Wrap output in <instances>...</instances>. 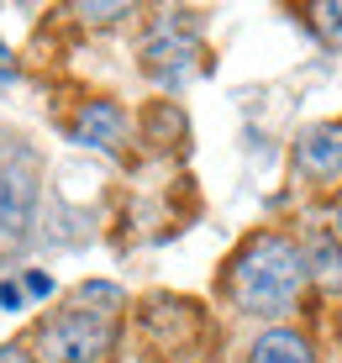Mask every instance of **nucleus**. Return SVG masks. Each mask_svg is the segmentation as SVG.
<instances>
[{
  "label": "nucleus",
  "mask_w": 342,
  "mask_h": 363,
  "mask_svg": "<svg viewBox=\"0 0 342 363\" xmlns=\"http://www.w3.org/2000/svg\"><path fill=\"white\" fill-rule=\"evenodd\" d=\"M0 363H32L27 347H0Z\"/></svg>",
  "instance_id": "obj_13"
},
{
  "label": "nucleus",
  "mask_w": 342,
  "mask_h": 363,
  "mask_svg": "<svg viewBox=\"0 0 342 363\" xmlns=\"http://www.w3.org/2000/svg\"><path fill=\"white\" fill-rule=\"evenodd\" d=\"M111 284H84L79 306L58 311L43 327V353L48 363H100L116 337V311H95V300H111Z\"/></svg>",
  "instance_id": "obj_2"
},
{
  "label": "nucleus",
  "mask_w": 342,
  "mask_h": 363,
  "mask_svg": "<svg viewBox=\"0 0 342 363\" xmlns=\"http://www.w3.org/2000/svg\"><path fill=\"white\" fill-rule=\"evenodd\" d=\"M0 306H6V311H16V306H21V284H11V279L0 284Z\"/></svg>",
  "instance_id": "obj_11"
},
{
  "label": "nucleus",
  "mask_w": 342,
  "mask_h": 363,
  "mask_svg": "<svg viewBox=\"0 0 342 363\" xmlns=\"http://www.w3.org/2000/svg\"><path fill=\"white\" fill-rule=\"evenodd\" d=\"M300 258H306V274L321 290H342V237L337 232H311Z\"/></svg>",
  "instance_id": "obj_7"
},
{
  "label": "nucleus",
  "mask_w": 342,
  "mask_h": 363,
  "mask_svg": "<svg viewBox=\"0 0 342 363\" xmlns=\"http://www.w3.org/2000/svg\"><path fill=\"white\" fill-rule=\"evenodd\" d=\"M32 211H37V174L32 158L16 153L0 164V242H21L32 227Z\"/></svg>",
  "instance_id": "obj_4"
},
{
  "label": "nucleus",
  "mask_w": 342,
  "mask_h": 363,
  "mask_svg": "<svg viewBox=\"0 0 342 363\" xmlns=\"http://www.w3.org/2000/svg\"><path fill=\"white\" fill-rule=\"evenodd\" d=\"M337 237H342V200H337Z\"/></svg>",
  "instance_id": "obj_15"
},
{
  "label": "nucleus",
  "mask_w": 342,
  "mask_h": 363,
  "mask_svg": "<svg viewBox=\"0 0 342 363\" xmlns=\"http://www.w3.org/2000/svg\"><path fill=\"white\" fill-rule=\"evenodd\" d=\"M316 27L332 32V37H342V6H321V11H316Z\"/></svg>",
  "instance_id": "obj_10"
},
{
  "label": "nucleus",
  "mask_w": 342,
  "mask_h": 363,
  "mask_svg": "<svg viewBox=\"0 0 342 363\" xmlns=\"http://www.w3.org/2000/svg\"><path fill=\"white\" fill-rule=\"evenodd\" d=\"M300 284H306V258L289 237L263 232L232 258V300L248 316H285Z\"/></svg>",
  "instance_id": "obj_1"
},
{
  "label": "nucleus",
  "mask_w": 342,
  "mask_h": 363,
  "mask_svg": "<svg viewBox=\"0 0 342 363\" xmlns=\"http://www.w3.org/2000/svg\"><path fill=\"white\" fill-rule=\"evenodd\" d=\"M248 363H316V358H311V342H306L300 332L274 327V332H263L258 342H253Z\"/></svg>",
  "instance_id": "obj_8"
},
{
  "label": "nucleus",
  "mask_w": 342,
  "mask_h": 363,
  "mask_svg": "<svg viewBox=\"0 0 342 363\" xmlns=\"http://www.w3.org/2000/svg\"><path fill=\"white\" fill-rule=\"evenodd\" d=\"M6 74H11V53L0 48V79H6Z\"/></svg>",
  "instance_id": "obj_14"
},
{
  "label": "nucleus",
  "mask_w": 342,
  "mask_h": 363,
  "mask_svg": "<svg viewBox=\"0 0 342 363\" xmlns=\"http://www.w3.org/2000/svg\"><path fill=\"white\" fill-rule=\"evenodd\" d=\"M195 32H200V21L189 11H163L153 37H148V74L163 84H184L189 69H195V53H200Z\"/></svg>",
  "instance_id": "obj_3"
},
{
  "label": "nucleus",
  "mask_w": 342,
  "mask_h": 363,
  "mask_svg": "<svg viewBox=\"0 0 342 363\" xmlns=\"http://www.w3.org/2000/svg\"><path fill=\"white\" fill-rule=\"evenodd\" d=\"M121 132H126V116L111 100H90V106H79V116L69 121V137L79 147H121Z\"/></svg>",
  "instance_id": "obj_6"
},
{
  "label": "nucleus",
  "mask_w": 342,
  "mask_h": 363,
  "mask_svg": "<svg viewBox=\"0 0 342 363\" xmlns=\"http://www.w3.org/2000/svg\"><path fill=\"white\" fill-rule=\"evenodd\" d=\"M48 290H53V279H48V274H27V295H37V300H43Z\"/></svg>",
  "instance_id": "obj_12"
},
{
  "label": "nucleus",
  "mask_w": 342,
  "mask_h": 363,
  "mask_svg": "<svg viewBox=\"0 0 342 363\" xmlns=\"http://www.w3.org/2000/svg\"><path fill=\"white\" fill-rule=\"evenodd\" d=\"M84 21H121V16H132V6H74Z\"/></svg>",
  "instance_id": "obj_9"
},
{
  "label": "nucleus",
  "mask_w": 342,
  "mask_h": 363,
  "mask_svg": "<svg viewBox=\"0 0 342 363\" xmlns=\"http://www.w3.org/2000/svg\"><path fill=\"white\" fill-rule=\"evenodd\" d=\"M300 174L321 184L342 174V121H321V127L300 132Z\"/></svg>",
  "instance_id": "obj_5"
}]
</instances>
